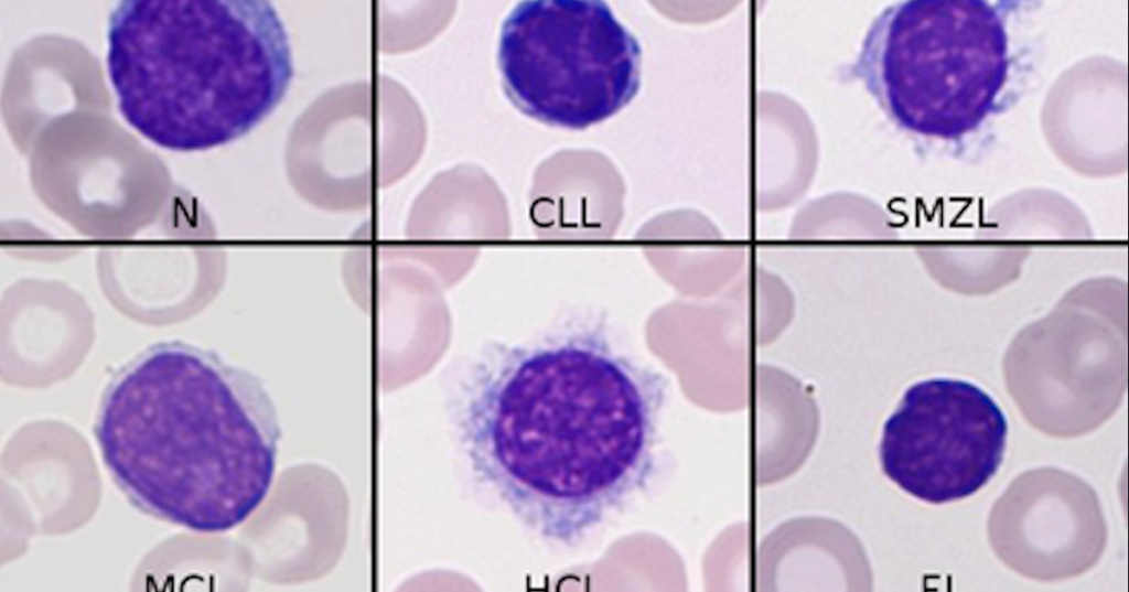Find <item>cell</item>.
<instances>
[{"label":"cell","mask_w":1129,"mask_h":592,"mask_svg":"<svg viewBox=\"0 0 1129 592\" xmlns=\"http://www.w3.org/2000/svg\"><path fill=\"white\" fill-rule=\"evenodd\" d=\"M107 66L125 120L193 152L235 141L286 96V28L264 0H125L108 21Z\"/></svg>","instance_id":"3957f363"},{"label":"cell","mask_w":1129,"mask_h":592,"mask_svg":"<svg viewBox=\"0 0 1129 592\" xmlns=\"http://www.w3.org/2000/svg\"><path fill=\"white\" fill-rule=\"evenodd\" d=\"M988 538L1014 572L1053 582L1080 575L1104 555L1107 523L1095 489L1053 466L1018 475L994 502Z\"/></svg>","instance_id":"8992f818"},{"label":"cell","mask_w":1129,"mask_h":592,"mask_svg":"<svg viewBox=\"0 0 1129 592\" xmlns=\"http://www.w3.org/2000/svg\"><path fill=\"white\" fill-rule=\"evenodd\" d=\"M94 435L110 477L139 512L217 534L243 524L269 493L281 427L256 375L170 341L115 372Z\"/></svg>","instance_id":"7a4b0ae2"},{"label":"cell","mask_w":1129,"mask_h":592,"mask_svg":"<svg viewBox=\"0 0 1129 592\" xmlns=\"http://www.w3.org/2000/svg\"><path fill=\"white\" fill-rule=\"evenodd\" d=\"M1008 422L972 383L931 378L908 387L883 426L879 460L885 476L929 504L967 498L998 472Z\"/></svg>","instance_id":"5b68a950"},{"label":"cell","mask_w":1129,"mask_h":592,"mask_svg":"<svg viewBox=\"0 0 1129 592\" xmlns=\"http://www.w3.org/2000/svg\"><path fill=\"white\" fill-rule=\"evenodd\" d=\"M664 384L599 331L497 345L454 412L481 483L545 539L573 545L648 482Z\"/></svg>","instance_id":"6da1fadb"},{"label":"cell","mask_w":1129,"mask_h":592,"mask_svg":"<svg viewBox=\"0 0 1129 592\" xmlns=\"http://www.w3.org/2000/svg\"><path fill=\"white\" fill-rule=\"evenodd\" d=\"M498 65L504 90L523 114L582 130L635 97L641 49L602 1H524L503 23Z\"/></svg>","instance_id":"277c9868"}]
</instances>
